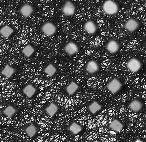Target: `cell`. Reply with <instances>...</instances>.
<instances>
[{
    "mask_svg": "<svg viewBox=\"0 0 146 142\" xmlns=\"http://www.w3.org/2000/svg\"><path fill=\"white\" fill-rule=\"evenodd\" d=\"M102 10L105 13L109 15H113L118 11V5L113 0H106L102 6Z\"/></svg>",
    "mask_w": 146,
    "mask_h": 142,
    "instance_id": "6da1fadb",
    "label": "cell"
},
{
    "mask_svg": "<svg viewBox=\"0 0 146 142\" xmlns=\"http://www.w3.org/2000/svg\"><path fill=\"white\" fill-rule=\"evenodd\" d=\"M41 31L47 37H51L56 33L57 28L54 24L52 22H46L41 27Z\"/></svg>",
    "mask_w": 146,
    "mask_h": 142,
    "instance_id": "7a4b0ae2",
    "label": "cell"
},
{
    "mask_svg": "<svg viewBox=\"0 0 146 142\" xmlns=\"http://www.w3.org/2000/svg\"><path fill=\"white\" fill-rule=\"evenodd\" d=\"M127 67L132 73H137L141 70L142 64L140 60L136 58H132L127 63Z\"/></svg>",
    "mask_w": 146,
    "mask_h": 142,
    "instance_id": "3957f363",
    "label": "cell"
},
{
    "mask_svg": "<svg viewBox=\"0 0 146 142\" xmlns=\"http://www.w3.org/2000/svg\"><path fill=\"white\" fill-rule=\"evenodd\" d=\"M107 87L111 93L116 94L121 89L122 84L118 79L114 78L109 82Z\"/></svg>",
    "mask_w": 146,
    "mask_h": 142,
    "instance_id": "277c9868",
    "label": "cell"
},
{
    "mask_svg": "<svg viewBox=\"0 0 146 142\" xmlns=\"http://www.w3.org/2000/svg\"><path fill=\"white\" fill-rule=\"evenodd\" d=\"M76 7L72 2L67 1L64 3L62 8V12L67 17L72 16L76 12Z\"/></svg>",
    "mask_w": 146,
    "mask_h": 142,
    "instance_id": "5b68a950",
    "label": "cell"
},
{
    "mask_svg": "<svg viewBox=\"0 0 146 142\" xmlns=\"http://www.w3.org/2000/svg\"><path fill=\"white\" fill-rule=\"evenodd\" d=\"M140 24L139 21L134 18H130L129 19L124 25V28L128 31L134 32L139 29Z\"/></svg>",
    "mask_w": 146,
    "mask_h": 142,
    "instance_id": "8992f818",
    "label": "cell"
},
{
    "mask_svg": "<svg viewBox=\"0 0 146 142\" xmlns=\"http://www.w3.org/2000/svg\"><path fill=\"white\" fill-rule=\"evenodd\" d=\"M34 11L33 7L31 4L25 3L21 7L20 9V14L25 17H29L32 15Z\"/></svg>",
    "mask_w": 146,
    "mask_h": 142,
    "instance_id": "52a82bcc",
    "label": "cell"
},
{
    "mask_svg": "<svg viewBox=\"0 0 146 142\" xmlns=\"http://www.w3.org/2000/svg\"><path fill=\"white\" fill-rule=\"evenodd\" d=\"M79 47L77 44L73 42H70L66 44L64 50L69 55H73L79 51Z\"/></svg>",
    "mask_w": 146,
    "mask_h": 142,
    "instance_id": "ba28073f",
    "label": "cell"
},
{
    "mask_svg": "<svg viewBox=\"0 0 146 142\" xmlns=\"http://www.w3.org/2000/svg\"><path fill=\"white\" fill-rule=\"evenodd\" d=\"M99 65L98 63L94 60H90L88 62L86 66V69L90 74H96L99 70Z\"/></svg>",
    "mask_w": 146,
    "mask_h": 142,
    "instance_id": "9c48e42d",
    "label": "cell"
},
{
    "mask_svg": "<svg viewBox=\"0 0 146 142\" xmlns=\"http://www.w3.org/2000/svg\"><path fill=\"white\" fill-rule=\"evenodd\" d=\"M84 29L85 31L89 34H94L97 30L95 23L91 20L87 21L85 23Z\"/></svg>",
    "mask_w": 146,
    "mask_h": 142,
    "instance_id": "30bf717a",
    "label": "cell"
},
{
    "mask_svg": "<svg viewBox=\"0 0 146 142\" xmlns=\"http://www.w3.org/2000/svg\"><path fill=\"white\" fill-rule=\"evenodd\" d=\"M106 49L111 53L115 54L119 50L120 45L116 40H111L107 43Z\"/></svg>",
    "mask_w": 146,
    "mask_h": 142,
    "instance_id": "8fae6325",
    "label": "cell"
},
{
    "mask_svg": "<svg viewBox=\"0 0 146 142\" xmlns=\"http://www.w3.org/2000/svg\"><path fill=\"white\" fill-rule=\"evenodd\" d=\"M143 105L141 100L135 99L132 100L129 105V108L134 112H139L142 110Z\"/></svg>",
    "mask_w": 146,
    "mask_h": 142,
    "instance_id": "7c38bea8",
    "label": "cell"
},
{
    "mask_svg": "<svg viewBox=\"0 0 146 142\" xmlns=\"http://www.w3.org/2000/svg\"><path fill=\"white\" fill-rule=\"evenodd\" d=\"M14 32V30L8 25L3 26L0 30L1 35L6 39L9 38Z\"/></svg>",
    "mask_w": 146,
    "mask_h": 142,
    "instance_id": "4fadbf2b",
    "label": "cell"
},
{
    "mask_svg": "<svg viewBox=\"0 0 146 142\" xmlns=\"http://www.w3.org/2000/svg\"><path fill=\"white\" fill-rule=\"evenodd\" d=\"M102 105L97 101H94L89 106L88 109L92 114H95L101 110L102 108Z\"/></svg>",
    "mask_w": 146,
    "mask_h": 142,
    "instance_id": "5bb4252c",
    "label": "cell"
},
{
    "mask_svg": "<svg viewBox=\"0 0 146 142\" xmlns=\"http://www.w3.org/2000/svg\"><path fill=\"white\" fill-rule=\"evenodd\" d=\"M109 127L115 132H120L123 128V125L119 120H114L109 124Z\"/></svg>",
    "mask_w": 146,
    "mask_h": 142,
    "instance_id": "9a60e30c",
    "label": "cell"
},
{
    "mask_svg": "<svg viewBox=\"0 0 146 142\" xmlns=\"http://www.w3.org/2000/svg\"><path fill=\"white\" fill-rule=\"evenodd\" d=\"M15 72V69L7 64L5 65L1 71V74L8 78H10Z\"/></svg>",
    "mask_w": 146,
    "mask_h": 142,
    "instance_id": "2e32d148",
    "label": "cell"
},
{
    "mask_svg": "<svg viewBox=\"0 0 146 142\" xmlns=\"http://www.w3.org/2000/svg\"><path fill=\"white\" fill-rule=\"evenodd\" d=\"M35 51V49L32 45L28 44L23 48L22 50V53L27 57H29L32 55Z\"/></svg>",
    "mask_w": 146,
    "mask_h": 142,
    "instance_id": "e0dca14e",
    "label": "cell"
},
{
    "mask_svg": "<svg viewBox=\"0 0 146 142\" xmlns=\"http://www.w3.org/2000/svg\"><path fill=\"white\" fill-rule=\"evenodd\" d=\"M79 88V85L74 81H72L66 88V91L68 94L73 95Z\"/></svg>",
    "mask_w": 146,
    "mask_h": 142,
    "instance_id": "ac0fdd59",
    "label": "cell"
},
{
    "mask_svg": "<svg viewBox=\"0 0 146 142\" xmlns=\"http://www.w3.org/2000/svg\"><path fill=\"white\" fill-rule=\"evenodd\" d=\"M36 90L35 88L31 85H28L25 87L23 90V92L29 98H31L35 94Z\"/></svg>",
    "mask_w": 146,
    "mask_h": 142,
    "instance_id": "d6986e66",
    "label": "cell"
},
{
    "mask_svg": "<svg viewBox=\"0 0 146 142\" xmlns=\"http://www.w3.org/2000/svg\"><path fill=\"white\" fill-rule=\"evenodd\" d=\"M56 68L52 64H50L44 69V71L50 77L54 76L56 72Z\"/></svg>",
    "mask_w": 146,
    "mask_h": 142,
    "instance_id": "ffe728a7",
    "label": "cell"
},
{
    "mask_svg": "<svg viewBox=\"0 0 146 142\" xmlns=\"http://www.w3.org/2000/svg\"><path fill=\"white\" fill-rule=\"evenodd\" d=\"M69 130L74 135H77L82 130V127L76 123H73L69 127Z\"/></svg>",
    "mask_w": 146,
    "mask_h": 142,
    "instance_id": "44dd1931",
    "label": "cell"
},
{
    "mask_svg": "<svg viewBox=\"0 0 146 142\" xmlns=\"http://www.w3.org/2000/svg\"><path fill=\"white\" fill-rule=\"evenodd\" d=\"M58 110V108L56 105L54 103H51L45 110L49 115L53 117L57 112Z\"/></svg>",
    "mask_w": 146,
    "mask_h": 142,
    "instance_id": "7402d4cb",
    "label": "cell"
},
{
    "mask_svg": "<svg viewBox=\"0 0 146 142\" xmlns=\"http://www.w3.org/2000/svg\"><path fill=\"white\" fill-rule=\"evenodd\" d=\"M36 127L33 125H31L26 129V132L29 137H33L36 132Z\"/></svg>",
    "mask_w": 146,
    "mask_h": 142,
    "instance_id": "603a6c76",
    "label": "cell"
},
{
    "mask_svg": "<svg viewBox=\"0 0 146 142\" xmlns=\"http://www.w3.org/2000/svg\"><path fill=\"white\" fill-rule=\"evenodd\" d=\"M3 112L6 115L10 117L15 113V110L14 108H13L12 106H9L7 108H6Z\"/></svg>",
    "mask_w": 146,
    "mask_h": 142,
    "instance_id": "cb8c5ba5",
    "label": "cell"
},
{
    "mask_svg": "<svg viewBox=\"0 0 146 142\" xmlns=\"http://www.w3.org/2000/svg\"><path fill=\"white\" fill-rule=\"evenodd\" d=\"M136 142H142V141H141V140H137L136 141H135Z\"/></svg>",
    "mask_w": 146,
    "mask_h": 142,
    "instance_id": "d4e9b609",
    "label": "cell"
},
{
    "mask_svg": "<svg viewBox=\"0 0 146 142\" xmlns=\"http://www.w3.org/2000/svg\"><path fill=\"white\" fill-rule=\"evenodd\" d=\"M144 5H145V7L146 8V1L145 2V3H144Z\"/></svg>",
    "mask_w": 146,
    "mask_h": 142,
    "instance_id": "484cf974",
    "label": "cell"
},
{
    "mask_svg": "<svg viewBox=\"0 0 146 142\" xmlns=\"http://www.w3.org/2000/svg\"></svg>",
    "mask_w": 146,
    "mask_h": 142,
    "instance_id": "4316f807",
    "label": "cell"
}]
</instances>
